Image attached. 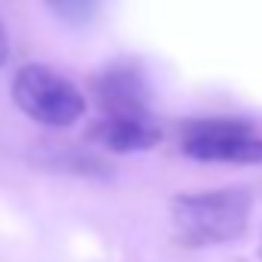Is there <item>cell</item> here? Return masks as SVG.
Listing matches in <instances>:
<instances>
[{"mask_svg": "<svg viewBox=\"0 0 262 262\" xmlns=\"http://www.w3.org/2000/svg\"><path fill=\"white\" fill-rule=\"evenodd\" d=\"M250 225V194L241 188L179 194L173 201V231L185 247H216L237 241Z\"/></svg>", "mask_w": 262, "mask_h": 262, "instance_id": "cell-1", "label": "cell"}, {"mask_svg": "<svg viewBox=\"0 0 262 262\" xmlns=\"http://www.w3.org/2000/svg\"><path fill=\"white\" fill-rule=\"evenodd\" d=\"M13 102L43 126H71L80 120L83 93L47 65H22L13 77Z\"/></svg>", "mask_w": 262, "mask_h": 262, "instance_id": "cell-2", "label": "cell"}, {"mask_svg": "<svg viewBox=\"0 0 262 262\" xmlns=\"http://www.w3.org/2000/svg\"><path fill=\"white\" fill-rule=\"evenodd\" d=\"M182 151L204 164H262V136L244 120H191Z\"/></svg>", "mask_w": 262, "mask_h": 262, "instance_id": "cell-3", "label": "cell"}, {"mask_svg": "<svg viewBox=\"0 0 262 262\" xmlns=\"http://www.w3.org/2000/svg\"><path fill=\"white\" fill-rule=\"evenodd\" d=\"M96 93H99V105H102L105 117L151 120L148 86H145V77L139 74V68H133V65H111V68H105V74L96 83Z\"/></svg>", "mask_w": 262, "mask_h": 262, "instance_id": "cell-4", "label": "cell"}, {"mask_svg": "<svg viewBox=\"0 0 262 262\" xmlns=\"http://www.w3.org/2000/svg\"><path fill=\"white\" fill-rule=\"evenodd\" d=\"M93 136L111 148V151H145L155 148L161 142V129L151 120H139V117H102L93 126Z\"/></svg>", "mask_w": 262, "mask_h": 262, "instance_id": "cell-5", "label": "cell"}, {"mask_svg": "<svg viewBox=\"0 0 262 262\" xmlns=\"http://www.w3.org/2000/svg\"><path fill=\"white\" fill-rule=\"evenodd\" d=\"M47 7L62 19V22H71V25H83L96 16L99 10V0H47Z\"/></svg>", "mask_w": 262, "mask_h": 262, "instance_id": "cell-6", "label": "cell"}, {"mask_svg": "<svg viewBox=\"0 0 262 262\" xmlns=\"http://www.w3.org/2000/svg\"><path fill=\"white\" fill-rule=\"evenodd\" d=\"M7 56H10V40H7V31H4V25H0V68H4Z\"/></svg>", "mask_w": 262, "mask_h": 262, "instance_id": "cell-7", "label": "cell"}]
</instances>
